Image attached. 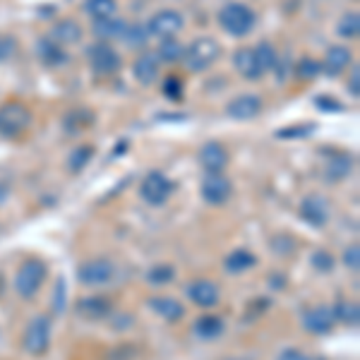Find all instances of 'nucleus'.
I'll return each mask as SVG.
<instances>
[{"label":"nucleus","instance_id":"37","mask_svg":"<svg viewBox=\"0 0 360 360\" xmlns=\"http://www.w3.org/2000/svg\"><path fill=\"white\" fill-rule=\"evenodd\" d=\"M317 127L312 123H298V125H291V127H281L276 130V137L278 139H303V137H310Z\"/></svg>","mask_w":360,"mask_h":360},{"label":"nucleus","instance_id":"9","mask_svg":"<svg viewBox=\"0 0 360 360\" xmlns=\"http://www.w3.org/2000/svg\"><path fill=\"white\" fill-rule=\"evenodd\" d=\"M233 195V185L224 173H207V178L202 180V200L212 207H221L231 200Z\"/></svg>","mask_w":360,"mask_h":360},{"label":"nucleus","instance_id":"29","mask_svg":"<svg viewBox=\"0 0 360 360\" xmlns=\"http://www.w3.org/2000/svg\"><path fill=\"white\" fill-rule=\"evenodd\" d=\"M255 56H257V63H259V68L264 70V75L276 72L278 70V53L269 41H262V44L255 46Z\"/></svg>","mask_w":360,"mask_h":360},{"label":"nucleus","instance_id":"6","mask_svg":"<svg viewBox=\"0 0 360 360\" xmlns=\"http://www.w3.org/2000/svg\"><path fill=\"white\" fill-rule=\"evenodd\" d=\"M173 190H176L173 180L161 171H149L142 183H139V197H142L149 207L166 205L168 197L173 195Z\"/></svg>","mask_w":360,"mask_h":360},{"label":"nucleus","instance_id":"41","mask_svg":"<svg viewBox=\"0 0 360 360\" xmlns=\"http://www.w3.org/2000/svg\"><path fill=\"white\" fill-rule=\"evenodd\" d=\"M271 250H274L276 255H281V257H288V255L295 250V243L291 240V238H286V236H278L271 240Z\"/></svg>","mask_w":360,"mask_h":360},{"label":"nucleus","instance_id":"20","mask_svg":"<svg viewBox=\"0 0 360 360\" xmlns=\"http://www.w3.org/2000/svg\"><path fill=\"white\" fill-rule=\"evenodd\" d=\"M353 171V156L346 152H334L324 164V176L329 183H341Z\"/></svg>","mask_w":360,"mask_h":360},{"label":"nucleus","instance_id":"27","mask_svg":"<svg viewBox=\"0 0 360 360\" xmlns=\"http://www.w3.org/2000/svg\"><path fill=\"white\" fill-rule=\"evenodd\" d=\"M84 10H86V15H89L94 22H98V20H111V17H115L118 3H115V0H86Z\"/></svg>","mask_w":360,"mask_h":360},{"label":"nucleus","instance_id":"11","mask_svg":"<svg viewBox=\"0 0 360 360\" xmlns=\"http://www.w3.org/2000/svg\"><path fill=\"white\" fill-rule=\"evenodd\" d=\"M300 219L312 226V229H324L329 221V205L324 197L319 195H307L303 202H300Z\"/></svg>","mask_w":360,"mask_h":360},{"label":"nucleus","instance_id":"15","mask_svg":"<svg viewBox=\"0 0 360 360\" xmlns=\"http://www.w3.org/2000/svg\"><path fill=\"white\" fill-rule=\"evenodd\" d=\"M229 149L221 142H217V139L207 142L200 149V164L207 173H224V168L229 166Z\"/></svg>","mask_w":360,"mask_h":360},{"label":"nucleus","instance_id":"38","mask_svg":"<svg viewBox=\"0 0 360 360\" xmlns=\"http://www.w3.org/2000/svg\"><path fill=\"white\" fill-rule=\"evenodd\" d=\"M319 72H322V63L315 60V58H300L298 65H295V75L300 79H315Z\"/></svg>","mask_w":360,"mask_h":360},{"label":"nucleus","instance_id":"35","mask_svg":"<svg viewBox=\"0 0 360 360\" xmlns=\"http://www.w3.org/2000/svg\"><path fill=\"white\" fill-rule=\"evenodd\" d=\"M173 278H176V266H171V264H156L147 271V281L152 283V286H166Z\"/></svg>","mask_w":360,"mask_h":360},{"label":"nucleus","instance_id":"23","mask_svg":"<svg viewBox=\"0 0 360 360\" xmlns=\"http://www.w3.org/2000/svg\"><path fill=\"white\" fill-rule=\"evenodd\" d=\"M224 329H226V322H224V317H219V315H202L193 324L195 336H197V339H202V341L219 339V336L224 334Z\"/></svg>","mask_w":360,"mask_h":360},{"label":"nucleus","instance_id":"2","mask_svg":"<svg viewBox=\"0 0 360 360\" xmlns=\"http://www.w3.org/2000/svg\"><path fill=\"white\" fill-rule=\"evenodd\" d=\"M46 276H49V266H46L44 259L39 257H29L25 262L20 264L15 274V291L20 298L25 300H32L34 295L41 291Z\"/></svg>","mask_w":360,"mask_h":360},{"label":"nucleus","instance_id":"47","mask_svg":"<svg viewBox=\"0 0 360 360\" xmlns=\"http://www.w3.org/2000/svg\"><path fill=\"white\" fill-rule=\"evenodd\" d=\"M317 360H324V358H317Z\"/></svg>","mask_w":360,"mask_h":360},{"label":"nucleus","instance_id":"46","mask_svg":"<svg viewBox=\"0 0 360 360\" xmlns=\"http://www.w3.org/2000/svg\"><path fill=\"white\" fill-rule=\"evenodd\" d=\"M226 360H252V358H226Z\"/></svg>","mask_w":360,"mask_h":360},{"label":"nucleus","instance_id":"12","mask_svg":"<svg viewBox=\"0 0 360 360\" xmlns=\"http://www.w3.org/2000/svg\"><path fill=\"white\" fill-rule=\"evenodd\" d=\"M262 113V98L255 94H240L226 103V115L233 120H252Z\"/></svg>","mask_w":360,"mask_h":360},{"label":"nucleus","instance_id":"5","mask_svg":"<svg viewBox=\"0 0 360 360\" xmlns=\"http://www.w3.org/2000/svg\"><path fill=\"white\" fill-rule=\"evenodd\" d=\"M49 346H51V317L37 315L27 324L25 336H22V348L32 358H41L46 356Z\"/></svg>","mask_w":360,"mask_h":360},{"label":"nucleus","instance_id":"28","mask_svg":"<svg viewBox=\"0 0 360 360\" xmlns=\"http://www.w3.org/2000/svg\"><path fill=\"white\" fill-rule=\"evenodd\" d=\"M332 315L336 322H344L348 327H356L360 322V307H358V303H351V300H339V303L332 307Z\"/></svg>","mask_w":360,"mask_h":360},{"label":"nucleus","instance_id":"18","mask_svg":"<svg viewBox=\"0 0 360 360\" xmlns=\"http://www.w3.org/2000/svg\"><path fill=\"white\" fill-rule=\"evenodd\" d=\"M233 65L238 70V75L245 79H262L264 77V70L259 68L255 49H238L233 53Z\"/></svg>","mask_w":360,"mask_h":360},{"label":"nucleus","instance_id":"45","mask_svg":"<svg viewBox=\"0 0 360 360\" xmlns=\"http://www.w3.org/2000/svg\"><path fill=\"white\" fill-rule=\"evenodd\" d=\"M278 360H307L303 351H298V348H283L281 353H278Z\"/></svg>","mask_w":360,"mask_h":360},{"label":"nucleus","instance_id":"26","mask_svg":"<svg viewBox=\"0 0 360 360\" xmlns=\"http://www.w3.org/2000/svg\"><path fill=\"white\" fill-rule=\"evenodd\" d=\"M91 159H94V147H91V144H79V147H75L68 156V171L70 173L84 171Z\"/></svg>","mask_w":360,"mask_h":360},{"label":"nucleus","instance_id":"22","mask_svg":"<svg viewBox=\"0 0 360 360\" xmlns=\"http://www.w3.org/2000/svg\"><path fill=\"white\" fill-rule=\"evenodd\" d=\"M37 56L46 68H60L68 63V53L63 46H58L51 39H39L37 41Z\"/></svg>","mask_w":360,"mask_h":360},{"label":"nucleus","instance_id":"13","mask_svg":"<svg viewBox=\"0 0 360 360\" xmlns=\"http://www.w3.org/2000/svg\"><path fill=\"white\" fill-rule=\"evenodd\" d=\"M188 298L193 300L197 307H209L219 305V300H221V291H219V286L214 281H209V278H197V281H190L188 283Z\"/></svg>","mask_w":360,"mask_h":360},{"label":"nucleus","instance_id":"17","mask_svg":"<svg viewBox=\"0 0 360 360\" xmlns=\"http://www.w3.org/2000/svg\"><path fill=\"white\" fill-rule=\"evenodd\" d=\"M147 305L154 315H159L161 319H166V322H180V319L185 317L183 303H178L171 295H152V298L147 300Z\"/></svg>","mask_w":360,"mask_h":360},{"label":"nucleus","instance_id":"25","mask_svg":"<svg viewBox=\"0 0 360 360\" xmlns=\"http://www.w3.org/2000/svg\"><path fill=\"white\" fill-rule=\"evenodd\" d=\"M82 39V27L75 20H63L51 29V41H56L58 46H68Z\"/></svg>","mask_w":360,"mask_h":360},{"label":"nucleus","instance_id":"42","mask_svg":"<svg viewBox=\"0 0 360 360\" xmlns=\"http://www.w3.org/2000/svg\"><path fill=\"white\" fill-rule=\"evenodd\" d=\"M344 264H346L351 271H358V269H360V248H358V245L346 248V252H344Z\"/></svg>","mask_w":360,"mask_h":360},{"label":"nucleus","instance_id":"16","mask_svg":"<svg viewBox=\"0 0 360 360\" xmlns=\"http://www.w3.org/2000/svg\"><path fill=\"white\" fill-rule=\"evenodd\" d=\"M334 324H336V319H334V315H332V307L319 305V307H312V310H307L305 315H303V327H305V332L317 334V336L329 334V332L334 329Z\"/></svg>","mask_w":360,"mask_h":360},{"label":"nucleus","instance_id":"39","mask_svg":"<svg viewBox=\"0 0 360 360\" xmlns=\"http://www.w3.org/2000/svg\"><path fill=\"white\" fill-rule=\"evenodd\" d=\"M310 264H312V269L327 274V271L334 269L336 262H334V255L332 252H327V250H315V252L310 255Z\"/></svg>","mask_w":360,"mask_h":360},{"label":"nucleus","instance_id":"43","mask_svg":"<svg viewBox=\"0 0 360 360\" xmlns=\"http://www.w3.org/2000/svg\"><path fill=\"white\" fill-rule=\"evenodd\" d=\"M348 91H351L353 98L360 96V68L358 65H353V70H351V79H348Z\"/></svg>","mask_w":360,"mask_h":360},{"label":"nucleus","instance_id":"4","mask_svg":"<svg viewBox=\"0 0 360 360\" xmlns=\"http://www.w3.org/2000/svg\"><path fill=\"white\" fill-rule=\"evenodd\" d=\"M34 115L22 101H8L0 106V137L17 139L32 127Z\"/></svg>","mask_w":360,"mask_h":360},{"label":"nucleus","instance_id":"14","mask_svg":"<svg viewBox=\"0 0 360 360\" xmlns=\"http://www.w3.org/2000/svg\"><path fill=\"white\" fill-rule=\"evenodd\" d=\"M75 312L84 319H106L111 317L113 303L108 295H84L75 303Z\"/></svg>","mask_w":360,"mask_h":360},{"label":"nucleus","instance_id":"8","mask_svg":"<svg viewBox=\"0 0 360 360\" xmlns=\"http://www.w3.org/2000/svg\"><path fill=\"white\" fill-rule=\"evenodd\" d=\"M86 58H89V65L98 77H108V75H115L120 70V56L108 41L91 44L89 51H86Z\"/></svg>","mask_w":360,"mask_h":360},{"label":"nucleus","instance_id":"36","mask_svg":"<svg viewBox=\"0 0 360 360\" xmlns=\"http://www.w3.org/2000/svg\"><path fill=\"white\" fill-rule=\"evenodd\" d=\"M123 39L127 46L137 49V46H144L149 39V32H147V25H127L125 32H123Z\"/></svg>","mask_w":360,"mask_h":360},{"label":"nucleus","instance_id":"19","mask_svg":"<svg viewBox=\"0 0 360 360\" xmlns=\"http://www.w3.org/2000/svg\"><path fill=\"white\" fill-rule=\"evenodd\" d=\"M348 65H353L351 51H348L346 46H332L322 60V72H327L329 77H339Z\"/></svg>","mask_w":360,"mask_h":360},{"label":"nucleus","instance_id":"32","mask_svg":"<svg viewBox=\"0 0 360 360\" xmlns=\"http://www.w3.org/2000/svg\"><path fill=\"white\" fill-rule=\"evenodd\" d=\"M336 34L341 39H356L360 34V15L353 10V13H344L339 22H336Z\"/></svg>","mask_w":360,"mask_h":360},{"label":"nucleus","instance_id":"44","mask_svg":"<svg viewBox=\"0 0 360 360\" xmlns=\"http://www.w3.org/2000/svg\"><path fill=\"white\" fill-rule=\"evenodd\" d=\"M15 53V39L13 37H0V60L10 58Z\"/></svg>","mask_w":360,"mask_h":360},{"label":"nucleus","instance_id":"7","mask_svg":"<svg viewBox=\"0 0 360 360\" xmlns=\"http://www.w3.org/2000/svg\"><path fill=\"white\" fill-rule=\"evenodd\" d=\"M113 276H115V264L108 257L86 259V262L77 266V281L89 288L106 286V283L113 281Z\"/></svg>","mask_w":360,"mask_h":360},{"label":"nucleus","instance_id":"33","mask_svg":"<svg viewBox=\"0 0 360 360\" xmlns=\"http://www.w3.org/2000/svg\"><path fill=\"white\" fill-rule=\"evenodd\" d=\"M183 53H185V46L178 41V39H166L161 41L159 46V60H166V63H178L183 60Z\"/></svg>","mask_w":360,"mask_h":360},{"label":"nucleus","instance_id":"10","mask_svg":"<svg viewBox=\"0 0 360 360\" xmlns=\"http://www.w3.org/2000/svg\"><path fill=\"white\" fill-rule=\"evenodd\" d=\"M183 25H185V20L180 13H176V10H161V13H156L152 20H149L147 32H149V37H156V39H161V41H166V39H176Z\"/></svg>","mask_w":360,"mask_h":360},{"label":"nucleus","instance_id":"40","mask_svg":"<svg viewBox=\"0 0 360 360\" xmlns=\"http://www.w3.org/2000/svg\"><path fill=\"white\" fill-rule=\"evenodd\" d=\"M315 106H317L322 113H341V111H344V103H341L339 98L327 96V94L315 96Z\"/></svg>","mask_w":360,"mask_h":360},{"label":"nucleus","instance_id":"34","mask_svg":"<svg viewBox=\"0 0 360 360\" xmlns=\"http://www.w3.org/2000/svg\"><path fill=\"white\" fill-rule=\"evenodd\" d=\"M161 91H164V96L168 98V101L180 103L185 98V84H183V79H180L178 75H168V77H164Z\"/></svg>","mask_w":360,"mask_h":360},{"label":"nucleus","instance_id":"30","mask_svg":"<svg viewBox=\"0 0 360 360\" xmlns=\"http://www.w3.org/2000/svg\"><path fill=\"white\" fill-rule=\"evenodd\" d=\"M91 123H94V113L86 111V108H77V111H70L65 115L63 127H65L68 132H82L86 127H91Z\"/></svg>","mask_w":360,"mask_h":360},{"label":"nucleus","instance_id":"31","mask_svg":"<svg viewBox=\"0 0 360 360\" xmlns=\"http://www.w3.org/2000/svg\"><path fill=\"white\" fill-rule=\"evenodd\" d=\"M125 27H127L125 22L115 20V17H111V20H98V22H94V34L101 39V41H108V39L123 37Z\"/></svg>","mask_w":360,"mask_h":360},{"label":"nucleus","instance_id":"21","mask_svg":"<svg viewBox=\"0 0 360 360\" xmlns=\"http://www.w3.org/2000/svg\"><path fill=\"white\" fill-rule=\"evenodd\" d=\"M132 72H135V79L139 84L152 86L156 82V77H159V56H156V53H142L135 60Z\"/></svg>","mask_w":360,"mask_h":360},{"label":"nucleus","instance_id":"24","mask_svg":"<svg viewBox=\"0 0 360 360\" xmlns=\"http://www.w3.org/2000/svg\"><path fill=\"white\" fill-rule=\"evenodd\" d=\"M255 264H257V257L250 250H233L224 257V269L229 274H243V271L252 269Z\"/></svg>","mask_w":360,"mask_h":360},{"label":"nucleus","instance_id":"1","mask_svg":"<svg viewBox=\"0 0 360 360\" xmlns=\"http://www.w3.org/2000/svg\"><path fill=\"white\" fill-rule=\"evenodd\" d=\"M255 22H257V17H255L252 8L245 3H236L233 0V3H226L224 8L219 10V27L233 39L248 37L255 29Z\"/></svg>","mask_w":360,"mask_h":360},{"label":"nucleus","instance_id":"3","mask_svg":"<svg viewBox=\"0 0 360 360\" xmlns=\"http://www.w3.org/2000/svg\"><path fill=\"white\" fill-rule=\"evenodd\" d=\"M219 56H221V46H219L217 39L200 37L185 49L183 63L190 72H205V70H209L219 60Z\"/></svg>","mask_w":360,"mask_h":360}]
</instances>
